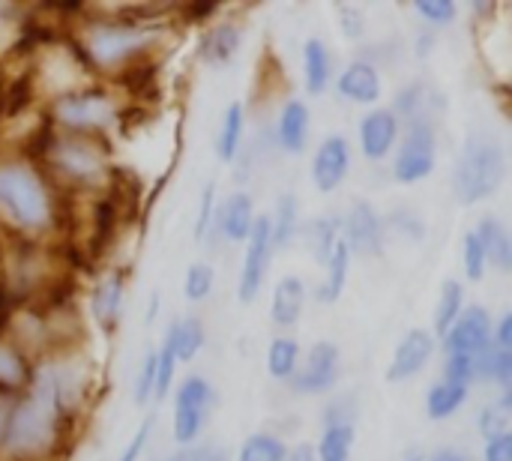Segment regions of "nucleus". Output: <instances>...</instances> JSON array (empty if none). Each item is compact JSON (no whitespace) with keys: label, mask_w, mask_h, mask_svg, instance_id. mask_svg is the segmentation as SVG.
I'll use <instances>...</instances> for the list:
<instances>
[{"label":"nucleus","mask_w":512,"mask_h":461,"mask_svg":"<svg viewBox=\"0 0 512 461\" xmlns=\"http://www.w3.org/2000/svg\"><path fill=\"white\" fill-rule=\"evenodd\" d=\"M288 461H318V453L312 444H300L294 453H288Z\"/></svg>","instance_id":"864d4df0"},{"label":"nucleus","mask_w":512,"mask_h":461,"mask_svg":"<svg viewBox=\"0 0 512 461\" xmlns=\"http://www.w3.org/2000/svg\"><path fill=\"white\" fill-rule=\"evenodd\" d=\"M216 222H219V228H222V234L228 240H246L252 234V225H255V204H252V198L243 195V192L231 195L222 204Z\"/></svg>","instance_id":"2eb2a0df"},{"label":"nucleus","mask_w":512,"mask_h":461,"mask_svg":"<svg viewBox=\"0 0 512 461\" xmlns=\"http://www.w3.org/2000/svg\"><path fill=\"white\" fill-rule=\"evenodd\" d=\"M450 357H480L492 348V321L483 306H468L447 330Z\"/></svg>","instance_id":"39448f33"},{"label":"nucleus","mask_w":512,"mask_h":461,"mask_svg":"<svg viewBox=\"0 0 512 461\" xmlns=\"http://www.w3.org/2000/svg\"><path fill=\"white\" fill-rule=\"evenodd\" d=\"M240 138H243V105L234 102V105H228V111L222 117V132H219V144H216L219 159L231 162L237 156Z\"/></svg>","instance_id":"c756f323"},{"label":"nucleus","mask_w":512,"mask_h":461,"mask_svg":"<svg viewBox=\"0 0 512 461\" xmlns=\"http://www.w3.org/2000/svg\"><path fill=\"white\" fill-rule=\"evenodd\" d=\"M54 162L72 174V177H93L102 171V159L96 150H90L87 144H78V141H69V144H60L54 147Z\"/></svg>","instance_id":"aec40b11"},{"label":"nucleus","mask_w":512,"mask_h":461,"mask_svg":"<svg viewBox=\"0 0 512 461\" xmlns=\"http://www.w3.org/2000/svg\"><path fill=\"white\" fill-rule=\"evenodd\" d=\"M474 234H477V240H480V246L486 252V261H492L498 270L507 273L512 267V240L510 234H507V228L498 219L489 216V219L480 222V228Z\"/></svg>","instance_id":"f3484780"},{"label":"nucleus","mask_w":512,"mask_h":461,"mask_svg":"<svg viewBox=\"0 0 512 461\" xmlns=\"http://www.w3.org/2000/svg\"><path fill=\"white\" fill-rule=\"evenodd\" d=\"M213 192H216V186H213V183H207V189H204V195H201L198 222H195V240H201V237L207 234L210 222H213Z\"/></svg>","instance_id":"a18cd8bd"},{"label":"nucleus","mask_w":512,"mask_h":461,"mask_svg":"<svg viewBox=\"0 0 512 461\" xmlns=\"http://www.w3.org/2000/svg\"><path fill=\"white\" fill-rule=\"evenodd\" d=\"M51 438H54V408L42 396L9 408L6 423H3V435H0V441L9 450L36 453V450L48 447Z\"/></svg>","instance_id":"7ed1b4c3"},{"label":"nucleus","mask_w":512,"mask_h":461,"mask_svg":"<svg viewBox=\"0 0 512 461\" xmlns=\"http://www.w3.org/2000/svg\"><path fill=\"white\" fill-rule=\"evenodd\" d=\"M339 93L348 96L351 102H360V105H372L381 99V78H378V69L372 63H363V60H354L342 78H339Z\"/></svg>","instance_id":"4468645a"},{"label":"nucleus","mask_w":512,"mask_h":461,"mask_svg":"<svg viewBox=\"0 0 512 461\" xmlns=\"http://www.w3.org/2000/svg\"><path fill=\"white\" fill-rule=\"evenodd\" d=\"M213 405V387L204 378H186L177 390V408H192V411H204Z\"/></svg>","instance_id":"72a5a7b5"},{"label":"nucleus","mask_w":512,"mask_h":461,"mask_svg":"<svg viewBox=\"0 0 512 461\" xmlns=\"http://www.w3.org/2000/svg\"><path fill=\"white\" fill-rule=\"evenodd\" d=\"M57 117L66 126H78V129H93V126H105L114 117V108L105 96L99 93H81V96H69L57 105Z\"/></svg>","instance_id":"ddd939ff"},{"label":"nucleus","mask_w":512,"mask_h":461,"mask_svg":"<svg viewBox=\"0 0 512 461\" xmlns=\"http://www.w3.org/2000/svg\"><path fill=\"white\" fill-rule=\"evenodd\" d=\"M147 42V33L132 27H96L90 36V51L99 63H117L138 51Z\"/></svg>","instance_id":"f8f14e48"},{"label":"nucleus","mask_w":512,"mask_h":461,"mask_svg":"<svg viewBox=\"0 0 512 461\" xmlns=\"http://www.w3.org/2000/svg\"><path fill=\"white\" fill-rule=\"evenodd\" d=\"M462 303H465V291L456 279H447L441 285V300L435 309V333L447 336V330L453 327V321L462 315Z\"/></svg>","instance_id":"a878e982"},{"label":"nucleus","mask_w":512,"mask_h":461,"mask_svg":"<svg viewBox=\"0 0 512 461\" xmlns=\"http://www.w3.org/2000/svg\"><path fill=\"white\" fill-rule=\"evenodd\" d=\"M204 345V327L198 318H180L168 327V339H165V351L174 360H192Z\"/></svg>","instance_id":"a211bd4d"},{"label":"nucleus","mask_w":512,"mask_h":461,"mask_svg":"<svg viewBox=\"0 0 512 461\" xmlns=\"http://www.w3.org/2000/svg\"><path fill=\"white\" fill-rule=\"evenodd\" d=\"M486 461H512V435L504 432L498 438H489L486 441V453H483Z\"/></svg>","instance_id":"49530a36"},{"label":"nucleus","mask_w":512,"mask_h":461,"mask_svg":"<svg viewBox=\"0 0 512 461\" xmlns=\"http://www.w3.org/2000/svg\"><path fill=\"white\" fill-rule=\"evenodd\" d=\"M423 93H426V84H411L408 90L399 93L396 111H399V114H408V117L420 114V111H423Z\"/></svg>","instance_id":"37998d69"},{"label":"nucleus","mask_w":512,"mask_h":461,"mask_svg":"<svg viewBox=\"0 0 512 461\" xmlns=\"http://www.w3.org/2000/svg\"><path fill=\"white\" fill-rule=\"evenodd\" d=\"M336 375H339V348L330 342H318L306 357V369L294 375V390L324 393L336 384Z\"/></svg>","instance_id":"1a4fd4ad"},{"label":"nucleus","mask_w":512,"mask_h":461,"mask_svg":"<svg viewBox=\"0 0 512 461\" xmlns=\"http://www.w3.org/2000/svg\"><path fill=\"white\" fill-rule=\"evenodd\" d=\"M468 402V387H459V384H435L429 390V399H426V411L432 420H447L453 417L462 405Z\"/></svg>","instance_id":"b1692460"},{"label":"nucleus","mask_w":512,"mask_h":461,"mask_svg":"<svg viewBox=\"0 0 512 461\" xmlns=\"http://www.w3.org/2000/svg\"><path fill=\"white\" fill-rule=\"evenodd\" d=\"M480 432H483L486 441H489V438H498V435H504V432H510L507 405H501V408H486V411L480 414Z\"/></svg>","instance_id":"4c0bfd02"},{"label":"nucleus","mask_w":512,"mask_h":461,"mask_svg":"<svg viewBox=\"0 0 512 461\" xmlns=\"http://www.w3.org/2000/svg\"><path fill=\"white\" fill-rule=\"evenodd\" d=\"M303 63H306V87L309 93H324L330 84V54L321 39H309L303 48Z\"/></svg>","instance_id":"4be33fe9"},{"label":"nucleus","mask_w":512,"mask_h":461,"mask_svg":"<svg viewBox=\"0 0 512 461\" xmlns=\"http://www.w3.org/2000/svg\"><path fill=\"white\" fill-rule=\"evenodd\" d=\"M348 165H351V150H348V141L342 135H330L315 159H312V180L321 192H333L342 186L345 174H348Z\"/></svg>","instance_id":"6e6552de"},{"label":"nucleus","mask_w":512,"mask_h":461,"mask_svg":"<svg viewBox=\"0 0 512 461\" xmlns=\"http://www.w3.org/2000/svg\"><path fill=\"white\" fill-rule=\"evenodd\" d=\"M204 426V411L192 408H174V438L177 444H192Z\"/></svg>","instance_id":"f704fd0d"},{"label":"nucleus","mask_w":512,"mask_h":461,"mask_svg":"<svg viewBox=\"0 0 512 461\" xmlns=\"http://www.w3.org/2000/svg\"><path fill=\"white\" fill-rule=\"evenodd\" d=\"M465 270H468V279L471 282H480L483 279V270H486V252L477 240V234H465Z\"/></svg>","instance_id":"e433bc0d"},{"label":"nucleus","mask_w":512,"mask_h":461,"mask_svg":"<svg viewBox=\"0 0 512 461\" xmlns=\"http://www.w3.org/2000/svg\"><path fill=\"white\" fill-rule=\"evenodd\" d=\"M405 461H426V459H423V453H408Z\"/></svg>","instance_id":"5fc2aeb1"},{"label":"nucleus","mask_w":512,"mask_h":461,"mask_svg":"<svg viewBox=\"0 0 512 461\" xmlns=\"http://www.w3.org/2000/svg\"><path fill=\"white\" fill-rule=\"evenodd\" d=\"M477 366V378H492L498 381L507 393L512 387V351H501V348H489L480 357H474Z\"/></svg>","instance_id":"bb28decb"},{"label":"nucleus","mask_w":512,"mask_h":461,"mask_svg":"<svg viewBox=\"0 0 512 461\" xmlns=\"http://www.w3.org/2000/svg\"><path fill=\"white\" fill-rule=\"evenodd\" d=\"M426 461H471L465 453H459V450H453V447H444V450H438V453H432Z\"/></svg>","instance_id":"603ef678"},{"label":"nucleus","mask_w":512,"mask_h":461,"mask_svg":"<svg viewBox=\"0 0 512 461\" xmlns=\"http://www.w3.org/2000/svg\"><path fill=\"white\" fill-rule=\"evenodd\" d=\"M147 435H150V420L135 432V438L129 441V447L123 450V456H120V461H138V456H141V450H144V444H147Z\"/></svg>","instance_id":"09e8293b"},{"label":"nucleus","mask_w":512,"mask_h":461,"mask_svg":"<svg viewBox=\"0 0 512 461\" xmlns=\"http://www.w3.org/2000/svg\"><path fill=\"white\" fill-rule=\"evenodd\" d=\"M303 303H306V288L297 276H285L276 291H273V306H270V315L279 327H294L300 321V312H303Z\"/></svg>","instance_id":"dca6fc26"},{"label":"nucleus","mask_w":512,"mask_h":461,"mask_svg":"<svg viewBox=\"0 0 512 461\" xmlns=\"http://www.w3.org/2000/svg\"><path fill=\"white\" fill-rule=\"evenodd\" d=\"M507 174V156L504 147L492 135H471L459 153L456 174H453V189L462 204H477L489 198Z\"/></svg>","instance_id":"f257e3e1"},{"label":"nucleus","mask_w":512,"mask_h":461,"mask_svg":"<svg viewBox=\"0 0 512 461\" xmlns=\"http://www.w3.org/2000/svg\"><path fill=\"white\" fill-rule=\"evenodd\" d=\"M156 354H159V360H156V384H153V393H156V399H165L168 390H171V378H174L177 360H174L165 348L156 351Z\"/></svg>","instance_id":"ea45409f"},{"label":"nucleus","mask_w":512,"mask_h":461,"mask_svg":"<svg viewBox=\"0 0 512 461\" xmlns=\"http://www.w3.org/2000/svg\"><path fill=\"white\" fill-rule=\"evenodd\" d=\"M297 360H300V345L294 339H273L267 351V369L273 378H294L297 375Z\"/></svg>","instance_id":"c85d7f7f"},{"label":"nucleus","mask_w":512,"mask_h":461,"mask_svg":"<svg viewBox=\"0 0 512 461\" xmlns=\"http://www.w3.org/2000/svg\"><path fill=\"white\" fill-rule=\"evenodd\" d=\"M237 461H288V450L273 435H252L243 447Z\"/></svg>","instance_id":"473e14b6"},{"label":"nucleus","mask_w":512,"mask_h":461,"mask_svg":"<svg viewBox=\"0 0 512 461\" xmlns=\"http://www.w3.org/2000/svg\"><path fill=\"white\" fill-rule=\"evenodd\" d=\"M351 447H354V426H327L318 447V461H348Z\"/></svg>","instance_id":"7c9ffc66"},{"label":"nucleus","mask_w":512,"mask_h":461,"mask_svg":"<svg viewBox=\"0 0 512 461\" xmlns=\"http://www.w3.org/2000/svg\"><path fill=\"white\" fill-rule=\"evenodd\" d=\"M336 234H339V225L333 219H315L303 228L306 246L315 255V261H330L333 246H336Z\"/></svg>","instance_id":"cd10ccee"},{"label":"nucleus","mask_w":512,"mask_h":461,"mask_svg":"<svg viewBox=\"0 0 512 461\" xmlns=\"http://www.w3.org/2000/svg\"><path fill=\"white\" fill-rule=\"evenodd\" d=\"M279 141L288 153H303L309 141V108L303 102H288L279 117Z\"/></svg>","instance_id":"6ab92c4d"},{"label":"nucleus","mask_w":512,"mask_h":461,"mask_svg":"<svg viewBox=\"0 0 512 461\" xmlns=\"http://www.w3.org/2000/svg\"><path fill=\"white\" fill-rule=\"evenodd\" d=\"M339 21H342V30L351 36V39H360L363 36V12L357 6H342L339 9Z\"/></svg>","instance_id":"de8ad7c7"},{"label":"nucleus","mask_w":512,"mask_h":461,"mask_svg":"<svg viewBox=\"0 0 512 461\" xmlns=\"http://www.w3.org/2000/svg\"><path fill=\"white\" fill-rule=\"evenodd\" d=\"M156 360H159V354H156V351H150V354L144 357V366H141V375H138V387H135V402H138V405H144V402L153 396V384H156Z\"/></svg>","instance_id":"a19ab883"},{"label":"nucleus","mask_w":512,"mask_h":461,"mask_svg":"<svg viewBox=\"0 0 512 461\" xmlns=\"http://www.w3.org/2000/svg\"><path fill=\"white\" fill-rule=\"evenodd\" d=\"M294 234H297V201L294 195H282L276 216L270 222V240L273 246H288Z\"/></svg>","instance_id":"2f4dec72"},{"label":"nucleus","mask_w":512,"mask_h":461,"mask_svg":"<svg viewBox=\"0 0 512 461\" xmlns=\"http://www.w3.org/2000/svg\"><path fill=\"white\" fill-rule=\"evenodd\" d=\"M0 207L21 228H42L51 219V201L27 165H0Z\"/></svg>","instance_id":"f03ea898"},{"label":"nucleus","mask_w":512,"mask_h":461,"mask_svg":"<svg viewBox=\"0 0 512 461\" xmlns=\"http://www.w3.org/2000/svg\"><path fill=\"white\" fill-rule=\"evenodd\" d=\"M432 351H435L432 333H426V330H411V333L399 342V348H396V354H393V363H390V369H387V381H408V378H414V375L429 363Z\"/></svg>","instance_id":"9d476101"},{"label":"nucleus","mask_w":512,"mask_h":461,"mask_svg":"<svg viewBox=\"0 0 512 461\" xmlns=\"http://www.w3.org/2000/svg\"><path fill=\"white\" fill-rule=\"evenodd\" d=\"M417 12L429 18L432 24H450L456 18V3L453 0H417Z\"/></svg>","instance_id":"58836bf2"},{"label":"nucleus","mask_w":512,"mask_h":461,"mask_svg":"<svg viewBox=\"0 0 512 461\" xmlns=\"http://www.w3.org/2000/svg\"><path fill=\"white\" fill-rule=\"evenodd\" d=\"M120 300H123V276L114 273L93 294V315L99 318V324H114L117 321Z\"/></svg>","instance_id":"393cba45"},{"label":"nucleus","mask_w":512,"mask_h":461,"mask_svg":"<svg viewBox=\"0 0 512 461\" xmlns=\"http://www.w3.org/2000/svg\"><path fill=\"white\" fill-rule=\"evenodd\" d=\"M330 276H327V282L318 288V300L321 303H336L339 300V294L345 291V279H348V264H351V252H348V246H345V240H336V246H333V255H330Z\"/></svg>","instance_id":"5701e85b"},{"label":"nucleus","mask_w":512,"mask_h":461,"mask_svg":"<svg viewBox=\"0 0 512 461\" xmlns=\"http://www.w3.org/2000/svg\"><path fill=\"white\" fill-rule=\"evenodd\" d=\"M495 342H498L501 351H510L512 348V315L501 318V327H498V339Z\"/></svg>","instance_id":"3c124183"},{"label":"nucleus","mask_w":512,"mask_h":461,"mask_svg":"<svg viewBox=\"0 0 512 461\" xmlns=\"http://www.w3.org/2000/svg\"><path fill=\"white\" fill-rule=\"evenodd\" d=\"M246 240H249V246H246L243 273H240V285H237L240 303H252L258 297V291H261V282H264V273H267V261H270V249H273L270 219L267 216H255L252 234Z\"/></svg>","instance_id":"423d86ee"},{"label":"nucleus","mask_w":512,"mask_h":461,"mask_svg":"<svg viewBox=\"0 0 512 461\" xmlns=\"http://www.w3.org/2000/svg\"><path fill=\"white\" fill-rule=\"evenodd\" d=\"M399 138V117L393 111H384V108H375L363 117L360 123V147L366 153V159H384L393 144Z\"/></svg>","instance_id":"9b49d317"},{"label":"nucleus","mask_w":512,"mask_h":461,"mask_svg":"<svg viewBox=\"0 0 512 461\" xmlns=\"http://www.w3.org/2000/svg\"><path fill=\"white\" fill-rule=\"evenodd\" d=\"M345 246L348 252H360V255H381L384 246V225L375 213L372 204L357 201L348 213L345 222Z\"/></svg>","instance_id":"0eeeda50"},{"label":"nucleus","mask_w":512,"mask_h":461,"mask_svg":"<svg viewBox=\"0 0 512 461\" xmlns=\"http://www.w3.org/2000/svg\"><path fill=\"white\" fill-rule=\"evenodd\" d=\"M240 48V30L234 24H222V27H213L204 42H201V57L213 66H225L234 60Z\"/></svg>","instance_id":"412c9836"},{"label":"nucleus","mask_w":512,"mask_h":461,"mask_svg":"<svg viewBox=\"0 0 512 461\" xmlns=\"http://www.w3.org/2000/svg\"><path fill=\"white\" fill-rule=\"evenodd\" d=\"M477 378V366H474V357H450L447 363V384H459V387H468L471 381Z\"/></svg>","instance_id":"79ce46f5"},{"label":"nucleus","mask_w":512,"mask_h":461,"mask_svg":"<svg viewBox=\"0 0 512 461\" xmlns=\"http://www.w3.org/2000/svg\"><path fill=\"white\" fill-rule=\"evenodd\" d=\"M432 168H435V129L429 120H414L393 162V177L399 183H417L426 180Z\"/></svg>","instance_id":"20e7f679"},{"label":"nucleus","mask_w":512,"mask_h":461,"mask_svg":"<svg viewBox=\"0 0 512 461\" xmlns=\"http://www.w3.org/2000/svg\"><path fill=\"white\" fill-rule=\"evenodd\" d=\"M213 267H207V264H192L189 267V273H186V297L192 300V303H198V300H204L210 291H213Z\"/></svg>","instance_id":"c9c22d12"},{"label":"nucleus","mask_w":512,"mask_h":461,"mask_svg":"<svg viewBox=\"0 0 512 461\" xmlns=\"http://www.w3.org/2000/svg\"><path fill=\"white\" fill-rule=\"evenodd\" d=\"M183 461H225V453H222L219 447H213V444H204V447L186 453Z\"/></svg>","instance_id":"8fccbe9b"},{"label":"nucleus","mask_w":512,"mask_h":461,"mask_svg":"<svg viewBox=\"0 0 512 461\" xmlns=\"http://www.w3.org/2000/svg\"><path fill=\"white\" fill-rule=\"evenodd\" d=\"M21 378H24L21 360H18L9 348H3V351H0V381H3L6 387H15V384H21Z\"/></svg>","instance_id":"c03bdc74"}]
</instances>
